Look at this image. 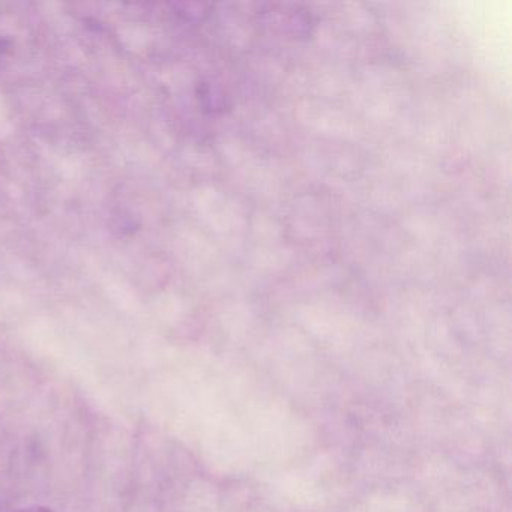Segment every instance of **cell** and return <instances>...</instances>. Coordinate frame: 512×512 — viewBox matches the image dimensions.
Returning <instances> with one entry per match:
<instances>
[{
  "label": "cell",
  "mask_w": 512,
  "mask_h": 512,
  "mask_svg": "<svg viewBox=\"0 0 512 512\" xmlns=\"http://www.w3.org/2000/svg\"><path fill=\"white\" fill-rule=\"evenodd\" d=\"M17 512H53L46 506H28V508L19 509Z\"/></svg>",
  "instance_id": "obj_1"
}]
</instances>
